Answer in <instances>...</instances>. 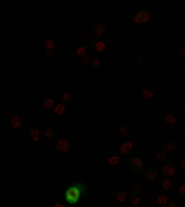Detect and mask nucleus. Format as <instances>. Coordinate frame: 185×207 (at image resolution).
Here are the masks:
<instances>
[{
	"label": "nucleus",
	"instance_id": "obj_1",
	"mask_svg": "<svg viewBox=\"0 0 185 207\" xmlns=\"http://www.w3.org/2000/svg\"><path fill=\"white\" fill-rule=\"evenodd\" d=\"M81 190H84V187H81V185H72V187H68L67 192H65V200H67L68 203H76L78 200H80Z\"/></svg>",
	"mask_w": 185,
	"mask_h": 207
},
{
	"label": "nucleus",
	"instance_id": "obj_2",
	"mask_svg": "<svg viewBox=\"0 0 185 207\" xmlns=\"http://www.w3.org/2000/svg\"><path fill=\"white\" fill-rule=\"evenodd\" d=\"M133 20L137 24H146L148 20H150V13L148 11H139L137 15H133Z\"/></svg>",
	"mask_w": 185,
	"mask_h": 207
},
{
	"label": "nucleus",
	"instance_id": "obj_3",
	"mask_svg": "<svg viewBox=\"0 0 185 207\" xmlns=\"http://www.w3.org/2000/svg\"><path fill=\"white\" fill-rule=\"evenodd\" d=\"M56 148L61 152V154H65V152H68V148H71V142H68V139H59Z\"/></svg>",
	"mask_w": 185,
	"mask_h": 207
},
{
	"label": "nucleus",
	"instance_id": "obj_4",
	"mask_svg": "<svg viewBox=\"0 0 185 207\" xmlns=\"http://www.w3.org/2000/svg\"><path fill=\"white\" fill-rule=\"evenodd\" d=\"M163 174H165L167 178H172L176 174V168L172 167V165H165V167H163Z\"/></svg>",
	"mask_w": 185,
	"mask_h": 207
},
{
	"label": "nucleus",
	"instance_id": "obj_5",
	"mask_svg": "<svg viewBox=\"0 0 185 207\" xmlns=\"http://www.w3.org/2000/svg\"><path fill=\"white\" fill-rule=\"evenodd\" d=\"M132 148H133L132 142H122V144H120V154H130V152H132Z\"/></svg>",
	"mask_w": 185,
	"mask_h": 207
},
{
	"label": "nucleus",
	"instance_id": "obj_6",
	"mask_svg": "<svg viewBox=\"0 0 185 207\" xmlns=\"http://www.w3.org/2000/svg\"><path fill=\"white\" fill-rule=\"evenodd\" d=\"M54 111H56L58 115H65V111H67L65 104H56V106H54Z\"/></svg>",
	"mask_w": 185,
	"mask_h": 207
},
{
	"label": "nucleus",
	"instance_id": "obj_7",
	"mask_svg": "<svg viewBox=\"0 0 185 207\" xmlns=\"http://www.w3.org/2000/svg\"><path fill=\"white\" fill-rule=\"evenodd\" d=\"M94 33H96V35H104V33H106V26L104 24H96V26H94Z\"/></svg>",
	"mask_w": 185,
	"mask_h": 207
},
{
	"label": "nucleus",
	"instance_id": "obj_8",
	"mask_svg": "<svg viewBox=\"0 0 185 207\" xmlns=\"http://www.w3.org/2000/svg\"><path fill=\"white\" fill-rule=\"evenodd\" d=\"M20 124H22L20 116H11V126L15 128V129H19V128H20Z\"/></svg>",
	"mask_w": 185,
	"mask_h": 207
},
{
	"label": "nucleus",
	"instance_id": "obj_9",
	"mask_svg": "<svg viewBox=\"0 0 185 207\" xmlns=\"http://www.w3.org/2000/svg\"><path fill=\"white\" fill-rule=\"evenodd\" d=\"M128 200V192H124V190H120V192H117V202H120V203H124Z\"/></svg>",
	"mask_w": 185,
	"mask_h": 207
},
{
	"label": "nucleus",
	"instance_id": "obj_10",
	"mask_svg": "<svg viewBox=\"0 0 185 207\" xmlns=\"http://www.w3.org/2000/svg\"><path fill=\"white\" fill-rule=\"evenodd\" d=\"M106 48H107V45H106V43H102V41H98V43H94V50H96V52H104Z\"/></svg>",
	"mask_w": 185,
	"mask_h": 207
},
{
	"label": "nucleus",
	"instance_id": "obj_11",
	"mask_svg": "<svg viewBox=\"0 0 185 207\" xmlns=\"http://www.w3.org/2000/svg\"><path fill=\"white\" fill-rule=\"evenodd\" d=\"M176 120H178V119H176L172 113H167V115H165V122H167V124H176Z\"/></svg>",
	"mask_w": 185,
	"mask_h": 207
},
{
	"label": "nucleus",
	"instance_id": "obj_12",
	"mask_svg": "<svg viewBox=\"0 0 185 207\" xmlns=\"http://www.w3.org/2000/svg\"><path fill=\"white\" fill-rule=\"evenodd\" d=\"M43 106H45V109H54V106H56V102H54L52 98H46Z\"/></svg>",
	"mask_w": 185,
	"mask_h": 207
},
{
	"label": "nucleus",
	"instance_id": "obj_13",
	"mask_svg": "<svg viewBox=\"0 0 185 207\" xmlns=\"http://www.w3.org/2000/svg\"><path fill=\"white\" fill-rule=\"evenodd\" d=\"M161 187L165 189V190H170L172 189V181H170V179L167 178V179H163V183H161Z\"/></svg>",
	"mask_w": 185,
	"mask_h": 207
},
{
	"label": "nucleus",
	"instance_id": "obj_14",
	"mask_svg": "<svg viewBox=\"0 0 185 207\" xmlns=\"http://www.w3.org/2000/svg\"><path fill=\"white\" fill-rule=\"evenodd\" d=\"M30 137H32V141H39L41 132H39V129H32V132H30Z\"/></svg>",
	"mask_w": 185,
	"mask_h": 207
},
{
	"label": "nucleus",
	"instance_id": "obj_15",
	"mask_svg": "<svg viewBox=\"0 0 185 207\" xmlns=\"http://www.w3.org/2000/svg\"><path fill=\"white\" fill-rule=\"evenodd\" d=\"M172 150H176L174 141H167V144H165V152H172Z\"/></svg>",
	"mask_w": 185,
	"mask_h": 207
},
{
	"label": "nucleus",
	"instance_id": "obj_16",
	"mask_svg": "<svg viewBox=\"0 0 185 207\" xmlns=\"http://www.w3.org/2000/svg\"><path fill=\"white\" fill-rule=\"evenodd\" d=\"M107 163H109V165H113V167H115V165H119V163H120V159H119V155H111V157L107 159Z\"/></svg>",
	"mask_w": 185,
	"mask_h": 207
},
{
	"label": "nucleus",
	"instance_id": "obj_17",
	"mask_svg": "<svg viewBox=\"0 0 185 207\" xmlns=\"http://www.w3.org/2000/svg\"><path fill=\"white\" fill-rule=\"evenodd\" d=\"M157 203H159V205H167V203H168V200H167V196H165V194H161V196H157Z\"/></svg>",
	"mask_w": 185,
	"mask_h": 207
},
{
	"label": "nucleus",
	"instance_id": "obj_18",
	"mask_svg": "<svg viewBox=\"0 0 185 207\" xmlns=\"http://www.w3.org/2000/svg\"><path fill=\"white\" fill-rule=\"evenodd\" d=\"M45 46H46V50H48V52H52V50H54V46H56V45H54V41H52V39H46Z\"/></svg>",
	"mask_w": 185,
	"mask_h": 207
},
{
	"label": "nucleus",
	"instance_id": "obj_19",
	"mask_svg": "<svg viewBox=\"0 0 185 207\" xmlns=\"http://www.w3.org/2000/svg\"><path fill=\"white\" fill-rule=\"evenodd\" d=\"M152 96H154L152 89H145V91H143V98H152Z\"/></svg>",
	"mask_w": 185,
	"mask_h": 207
},
{
	"label": "nucleus",
	"instance_id": "obj_20",
	"mask_svg": "<svg viewBox=\"0 0 185 207\" xmlns=\"http://www.w3.org/2000/svg\"><path fill=\"white\" fill-rule=\"evenodd\" d=\"M145 176H146V179H155V178H157V172H155V170H148Z\"/></svg>",
	"mask_w": 185,
	"mask_h": 207
},
{
	"label": "nucleus",
	"instance_id": "obj_21",
	"mask_svg": "<svg viewBox=\"0 0 185 207\" xmlns=\"http://www.w3.org/2000/svg\"><path fill=\"white\" fill-rule=\"evenodd\" d=\"M165 155H167V152H157V154H155V159H157V161H163V159H165Z\"/></svg>",
	"mask_w": 185,
	"mask_h": 207
},
{
	"label": "nucleus",
	"instance_id": "obj_22",
	"mask_svg": "<svg viewBox=\"0 0 185 207\" xmlns=\"http://www.w3.org/2000/svg\"><path fill=\"white\" fill-rule=\"evenodd\" d=\"M76 56H78V58H84V56H85V48H84V46H80L78 50H76Z\"/></svg>",
	"mask_w": 185,
	"mask_h": 207
},
{
	"label": "nucleus",
	"instance_id": "obj_23",
	"mask_svg": "<svg viewBox=\"0 0 185 207\" xmlns=\"http://www.w3.org/2000/svg\"><path fill=\"white\" fill-rule=\"evenodd\" d=\"M132 165H133V167H135V168H139V167H141V165H143V161L139 159V157H135V159L132 161Z\"/></svg>",
	"mask_w": 185,
	"mask_h": 207
},
{
	"label": "nucleus",
	"instance_id": "obj_24",
	"mask_svg": "<svg viewBox=\"0 0 185 207\" xmlns=\"http://www.w3.org/2000/svg\"><path fill=\"white\" fill-rule=\"evenodd\" d=\"M139 203H141V198H139V196H135V198L132 200V205H135V207H137Z\"/></svg>",
	"mask_w": 185,
	"mask_h": 207
},
{
	"label": "nucleus",
	"instance_id": "obj_25",
	"mask_svg": "<svg viewBox=\"0 0 185 207\" xmlns=\"http://www.w3.org/2000/svg\"><path fill=\"white\" fill-rule=\"evenodd\" d=\"M128 132H130V129L126 126H120V135H128Z\"/></svg>",
	"mask_w": 185,
	"mask_h": 207
},
{
	"label": "nucleus",
	"instance_id": "obj_26",
	"mask_svg": "<svg viewBox=\"0 0 185 207\" xmlns=\"http://www.w3.org/2000/svg\"><path fill=\"white\" fill-rule=\"evenodd\" d=\"M45 135L48 137V139H52V137H54V132H52V129L48 128V129H46V132H45Z\"/></svg>",
	"mask_w": 185,
	"mask_h": 207
},
{
	"label": "nucleus",
	"instance_id": "obj_27",
	"mask_svg": "<svg viewBox=\"0 0 185 207\" xmlns=\"http://www.w3.org/2000/svg\"><path fill=\"white\" fill-rule=\"evenodd\" d=\"M68 100H71V93H63V102H68Z\"/></svg>",
	"mask_w": 185,
	"mask_h": 207
},
{
	"label": "nucleus",
	"instance_id": "obj_28",
	"mask_svg": "<svg viewBox=\"0 0 185 207\" xmlns=\"http://www.w3.org/2000/svg\"><path fill=\"white\" fill-rule=\"evenodd\" d=\"M91 65H93V67H100V59H93Z\"/></svg>",
	"mask_w": 185,
	"mask_h": 207
},
{
	"label": "nucleus",
	"instance_id": "obj_29",
	"mask_svg": "<svg viewBox=\"0 0 185 207\" xmlns=\"http://www.w3.org/2000/svg\"><path fill=\"white\" fill-rule=\"evenodd\" d=\"M180 194H185V185H180Z\"/></svg>",
	"mask_w": 185,
	"mask_h": 207
},
{
	"label": "nucleus",
	"instance_id": "obj_30",
	"mask_svg": "<svg viewBox=\"0 0 185 207\" xmlns=\"http://www.w3.org/2000/svg\"><path fill=\"white\" fill-rule=\"evenodd\" d=\"M167 207H176V203H174V202H168V203H167Z\"/></svg>",
	"mask_w": 185,
	"mask_h": 207
},
{
	"label": "nucleus",
	"instance_id": "obj_31",
	"mask_svg": "<svg viewBox=\"0 0 185 207\" xmlns=\"http://www.w3.org/2000/svg\"><path fill=\"white\" fill-rule=\"evenodd\" d=\"M54 207H65L63 203H56V205H54Z\"/></svg>",
	"mask_w": 185,
	"mask_h": 207
}]
</instances>
